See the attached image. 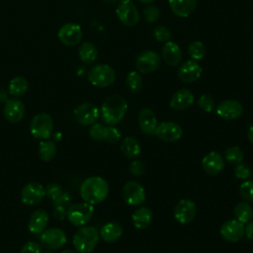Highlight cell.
Returning <instances> with one entry per match:
<instances>
[{
	"instance_id": "5b68a950",
	"label": "cell",
	"mask_w": 253,
	"mask_h": 253,
	"mask_svg": "<svg viewBox=\"0 0 253 253\" xmlns=\"http://www.w3.org/2000/svg\"><path fill=\"white\" fill-rule=\"evenodd\" d=\"M94 214V206L82 202L76 203L68 207L66 217L68 221L74 226H84L86 225L93 217Z\"/></svg>"
},
{
	"instance_id": "f546056e",
	"label": "cell",
	"mask_w": 253,
	"mask_h": 253,
	"mask_svg": "<svg viewBox=\"0 0 253 253\" xmlns=\"http://www.w3.org/2000/svg\"><path fill=\"white\" fill-rule=\"evenodd\" d=\"M78 57L86 64L95 62L98 58V49L96 45L91 42H83L78 48Z\"/></svg>"
},
{
	"instance_id": "d6986e66",
	"label": "cell",
	"mask_w": 253,
	"mask_h": 253,
	"mask_svg": "<svg viewBox=\"0 0 253 253\" xmlns=\"http://www.w3.org/2000/svg\"><path fill=\"white\" fill-rule=\"evenodd\" d=\"M243 112L242 105L236 100H224L216 108V114L223 120L233 121L238 119Z\"/></svg>"
},
{
	"instance_id": "7bdbcfd3",
	"label": "cell",
	"mask_w": 253,
	"mask_h": 253,
	"mask_svg": "<svg viewBox=\"0 0 253 253\" xmlns=\"http://www.w3.org/2000/svg\"><path fill=\"white\" fill-rule=\"evenodd\" d=\"M129 172L133 176H136V177L141 176L144 173V163L139 159L133 160L129 165Z\"/></svg>"
},
{
	"instance_id": "e575fe53",
	"label": "cell",
	"mask_w": 253,
	"mask_h": 253,
	"mask_svg": "<svg viewBox=\"0 0 253 253\" xmlns=\"http://www.w3.org/2000/svg\"><path fill=\"white\" fill-rule=\"evenodd\" d=\"M224 160L229 163H240L243 160V152L238 146H229L224 151Z\"/></svg>"
},
{
	"instance_id": "ab89813d",
	"label": "cell",
	"mask_w": 253,
	"mask_h": 253,
	"mask_svg": "<svg viewBox=\"0 0 253 253\" xmlns=\"http://www.w3.org/2000/svg\"><path fill=\"white\" fill-rule=\"evenodd\" d=\"M199 107L206 113H211L214 109V100L209 94H203L198 100Z\"/></svg>"
},
{
	"instance_id": "cb8c5ba5",
	"label": "cell",
	"mask_w": 253,
	"mask_h": 253,
	"mask_svg": "<svg viewBox=\"0 0 253 253\" xmlns=\"http://www.w3.org/2000/svg\"><path fill=\"white\" fill-rule=\"evenodd\" d=\"M194 103V94L189 89L183 88L176 91L170 100V106L177 111L188 109Z\"/></svg>"
},
{
	"instance_id": "603a6c76",
	"label": "cell",
	"mask_w": 253,
	"mask_h": 253,
	"mask_svg": "<svg viewBox=\"0 0 253 253\" xmlns=\"http://www.w3.org/2000/svg\"><path fill=\"white\" fill-rule=\"evenodd\" d=\"M157 120L154 112L149 108H143L138 114V126L144 134H154L157 127Z\"/></svg>"
},
{
	"instance_id": "3957f363",
	"label": "cell",
	"mask_w": 253,
	"mask_h": 253,
	"mask_svg": "<svg viewBox=\"0 0 253 253\" xmlns=\"http://www.w3.org/2000/svg\"><path fill=\"white\" fill-rule=\"evenodd\" d=\"M100 238L98 229L94 226H80L73 234L72 244L78 253H91Z\"/></svg>"
},
{
	"instance_id": "f6af8a7d",
	"label": "cell",
	"mask_w": 253,
	"mask_h": 253,
	"mask_svg": "<svg viewBox=\"0 0 253 253\" xmlns=\"http://www.w3.org/2000/svg\"><path fill=\"white\" fill-rule=\"evenodd\" d=\"M67 209H68L67 207H64L61 205H55V208L53 211L54 217H56L59 220L64 219V217L66 216V213H67Z\"/></svg>"
},
{
	"instance_id": "4fadbf2b",
	"label": "cell",
	"mask_w": 253,
	"mask_h": 253,
	"mask_svg": "<svg viewBox=\"0 0 253 253\" xmlns=\"http://www.w3.org/2000/svg\"><path fill=\"white\" fill-rule=\"evenodd\" d=\"M154 134L162 141L174 142L182 137L183 129L175 122L164 121L157 125Z\"/></svg>"
},
{
	"instance_id": "b9f144b4",
	"label": "cell",
	"mask_w": 253,
	"mask_h": 253,
	"mask_svg": "<svg viewBox=\"0 0 253 253\" xmlns=\"http://www.w3.org/2000/svg\"><path fill=\"white\" fill-rule=\"evenodd\" d=\"M143 16L146 22L155 23L159 20L160 11L156 6H148L143 10Z\"/></svg>"
},
{
	"instance_id": "8d00e7d4",
	"label": "cell",
	"mask_w": 253,
	"mask_h": 253,
	"mask_svg": "<svg viewBox=\"0 0 253 253\" xmlns=\"http://www.w3.org/2000/svg\"><path fill=\"white\" fill-rule=\"evenodd\" d=\"M239 195L245 202H253V180H244L239 185Z\"/></svg>"
},
{
	"instance_id": "ee69618b",
	"label": "cell",
	"mask_w": 253,
	"mask_h": 253,
	"mask_svg": "<svg viewBox=\"0 0 253 253\" xmlns=\"http://www.w3.org/2000/svg\"><path fill=\"white\" fill-rule=\"evenodd\" d=\"M20 253H41V245L36 241H28L23 245Z\"/></svg>"
},
{
	"instance_id": "681fc988",
	"label": "cell",
	"mask_w": 253,
	"mask_h": 253,
	"mask_svg": "<svg viewBox=\"0 0 253 253\" xmlns=\"http://www.w3.org/2000/svg\"><path fill=\"white\" fill-rule=\"evenodd\" d=\"M104 3H107V4H116L118 3L120 0H102Z\"/></svg>"
},
{
	"instance_id": "836d02e7",
	"label": "cell",
	"mask_w": 253,
	"mask_h": 253,
	"mask_svg": "<svg viewBox=\"0 0 253 253\" xmlns=\"http://www.w3.org/2000/svg\"><path fill=\"white\" fill-rule=\"evenodd\" d=\"M126 84L129 92L138 93L142 88V77L137 71H130L126 77Z\"/></svg>"
},
{
	"instance_id": "4316f807",
	"label": "cell",
	"mask_w": 253,
	"mask_h": 253,
	"mask_svg": "<svg viewBox=\"0 0 253 253\" xmlns=\"http://www.w3.org/2000/svg\"><path fill=\"white\" fill-rule=\"evenodd\" d=\"M153 219V212L147 207H140L136 209L132 215L131 220L135 228L137 229H145L147 228Z\"/></svg>"
},
{
	"instance_id": "f1b7e54d",
	"label": "cell",
	"mask_w": 253,
	"mask_h": 253,
	"mask_svg": "<svg viewBox=\"0 0 253 253\" xmlns=\"http://www.w3.org/2000/svg\"><path fill=\"white\" fill-rule=\"evenodd\" d=\"M123 154L127 158H135L141 151L140 143L134 136H126L120 146Z\"/></svg>"
},
{
	"instance_id": "9a60e30c",
	"label": "cell",
	"mask_w": 253,
	"mask_h": 253,
	"mask_svg": "<svg viewBox=\"0 0 253 253\" xmlns=\"http://www.w3.org/2000/svg\"><path fill=\"white\" fill-rule=\"evenodd\" d=\"M57 37L66 46L76 45L82 39L81 27L75 23H66L58 30Z\"/></svg>"
},
{
	"instance_id": "7c38bea8",
	"label": "cell",
	"mask_w": 253,
	"mask_h": 253,
	"mask_svg": "<svg viewBox=\"0 0 253 253\" xmlns=\"http://www.w3.org/2000/svg\"><path fill=\"white\" fill-rule=\"evenodd\" d=\"M197 206L189 199H181L174 208V217L180 224H189L196 217Z\"/></svg>"
},
{
	"instance_id": "4dcf8cb0",
	"label": "cell",
	"mask_w": 253,
	"mask_h": 253,
	"mask_svg": "<svg viewBox=\"0 0 253 253\" xmlns=\"http://www.w3.org/2000/svg\"><path fill=\"white\" fill-rule=\"evenodd\" d=\"M29 88L28 80L23 76H15L13 77L8 84V93L13 96L14 98H20Z\"/></svg>"
},
{
	"instance_id": "7402d4cb",
	"label": "cell",
	"mask_w": 253,
	"mask_h": 253,
	"mask_svg": "<svg viewBox=\"0 0 253 253\" xmlns=\"http://www.w3.org/2000/svg\"><path fill=\"white\" fill-rule=\"evenodd\" d=\"M49 217L46 211L42 209L36 210L32 214L28 222V229L33 234H41L46 229Z\"/></svg>"
},
{
	"instance_id": "44dd1931",
	"label": "cell",
	"mask_w": 253,
	"mask_h": 253,
	"mask_svg": "<svg viewBox=\"0 0 253 253\" xmlns=\"http://www.w3.org/2000/svg\"><path fill=\"white\" fill-rule=\"evenodd\" d=\"M202 66L194 59L187 60L182 63L178 69L179 78L186 83H192L202 75Z\"/></svg>"
},
{
	"instance_id": "7a4b0ae2",
	"label": "cell",
	"mask_w": 253,
	"mask_h": 253,
	"mask_svg": "<svg viewBox=\"0 0 253 253\" xmlns=\"http://www.w3.org/2000/svg\"><path fill=\"white\" fill-rule=\"evenodd\" d=\"M127 111V104L121 95H111L104 100L100 108V116L104 123L114 126L119 124Z\"/></svg>"
},
{
	"instance_id": "f35d334b",
	"label": "cell",
	"mask_w": 253,
	"mask_h": 253,
	"mask_svg": "<svg viewBox=\"0 0 253 253\" xmlns=\"http://www.w3.org/2000/svg\"><path fill=\"white\" fill-rule=\"evenodd\" d=\"M153 37L155 38L156 41L162 42H167L171 39V33L168 28L165 26H156L153 29Z\"/></svg>"
},
{
	"instance_id": "9c48e42d",
	"label": "cell",
	"mask_w": 253,
	"mask_h": 253,
	"mask_svg": "<svg viewBox=\"0 0 253 253\" xmlns=\"http://www.w3.org/2000/svg\"><path fill=\"white\" fill-rule=\"evenodd\" d=\"M116 15L127 27H133L139 21V12L130 0H121L116 8Z\"/></svg>"
},
{
	"instance_id": "f5cc1de1",
	"label": "cell",
	"mask_w": 253,
	"mask_h": 253,
	"mask_svg": "<svg viewBox=\"0 0 253 253\" xmlns=\"http://www.w3.org/2000/svg\"><path fill=\"white\" fill-rule=\"evenodd\" d=\"M44 253H53V252L52 251H45Z\"/></svg>"
},
{
	"instance_id": "277c9868",
	"label": "cell",
	"mask_w": 253,
	"mask_h": 253,
	"mask_svg": "<svg viewBox=\"0 0 253 253\" xmlns=\"http://www.w3.org/2000/svg\"><path fill=\"white\" fill-rule=\"evenodd\" d=\"M53 131V120L47 113L42 112L35 115L30 123L32 136L39 140L48 139Z\"/></svg>"
},
{
	"instance_id": "83f0119b",
	"label": "cell",
	"mask_w": 253,
	"mask_h": 253,
	"mask_svg": "<svg viewBox=\"0 0 253 253\" xmlns=\"http://www.w3.org/2000/svg\"><path fill=\"white\" fill-rule=\"evenodd\" d=\"M172 12L182 18L189 17L195 10L197 0H168Z\"/></svg>"
},
{
	"instance_id": "ac0fdd59",
	"label": "cell",
	"mask_w": 253,
	"mask_h": 253,
	"mask_svg": "<svg viewBox=\"0 0 253 253\" xmlns=\"http://www.w3.org/2000/svg\"><path fill=\"white\" fill-rule=\"evenodd\" d=\"M244 224L237 219H229L222 223L220 235L228 242H237L244 236Z\"/></svg>"
},
{
	"instance_id": "d4e9b609",
	"label": "cell",
	"mask_w": 253,
	"mask_h": 253,
	"mask_svg": "<svg viewBox=\"0 0 253 253\" xmlns=\"http://www.w3.org/2000/svg\"><path fill=\"white\" fill-rule=\"evenodd\" d=\"M161 55L164 62L170 66H177L182 60V51L180 46L171 41L165 42L161 50Z\"/></svg>"
},
{
	"instance_id": "6da1fadb",
	"label": "cell",
	"mask_w": 253,
	"mask_h": 253,
	"mask_svg": "<svg viewBox=\"0 0 253 253\" xmlns=\"http://www.w3.org/2000/svg\"><path fill=\"white\" fill-rule=\"evenodd\" d=\"M82 200L91 205L102 203L109 194V184L99 176L89 177L84 180L79 189Z\"/></svg>"
},
{
	"instance_id": "8fae6325",
	"label": "cell",
	"mask_w": 253,
	"mask_h": 253,
	"mask_svg": "<svg viewBox=\"0 0 253 253\" xmlns=\"http://www.w3.org/2000/svg\"><path fill=\"white\" fill-rule=\"evenodd\" d=\"M45 194V187L37 182L27 183L21 190L20 198L23 204L27 206H34L42 202Z\"/></svg>"
},
{
	"instance_id": "bcb514c9",
	"label": "cell",
	"mask_w": 253,
	"mask_h": 253,
	"mask_svg": "<svg viewBox=\"0 0 253 253\" xmlns=\"http://www.w3.org/2000/svg\"><path fill=\"white\" fill-rule=\"evenodd\" d=\"M244 235L250 239L253 240V219L247 222L245 228H244Z\"/></svg>"
},
{
	"instance_id": "c3c4849f",
	"label": "cell",
	"mask_w": 253,
	"mask_h": 253,
	"mask_svg": "<svg viewBox=\"0 0 253 253\" xmlns=\"http://www.w3.org/2000/svg\"><path fill=\"white\" fill-rule=\"evenodd\" d=\"M247 138L253 143V125H251L247 129Z\"/></svg>"
},
{
	"instance_id": "ba28073f",
	"label": "cell",
	"mask_w": 253,
	"mask_h": 253,
	"mask_svg": "<svg viewBox=\"0 0 253 253\" xmlns=\"http://www.w3.org/2000/svg\"><path fill=\"white\" fill-rule=\"evenodd\" d=\"M124 201L129 206H140L146 200V193L140 183L136 181L126 182L122 191Z\"/></svg>"
},
{
	"instance_id": "7dc6e473",
	"label": "cell",
	"mask_w": 253,
	"mask_h": 253,
	"mask_svg": "<svg viewBox=\"0 0 253 253\" xmlns=\"http://www.w3.org/2000/svg\"><path fill=\"white\" fill-rule=\"evenodd\" d=\"M7 100H8V93L3 88H0V103H5Z\"/></svg>"
},
{
	"instance_id": "484cf974",
	"label": "cell",
	"mask_w": 253,
	"mask_h": 253,
	"mask_svg": "<svg viewBox=\"0 0 253 253\" xmlns=\"http://www.w3.org/2000/svg\"><path fill=\"white\" fill-rule=\"evenodd\" d=\"M100 237L108 243L115 242L119 240L123 233H124V228L123 226L117 222V221H110L105 223L101 229H100Z\"/></svg>"
},
{
	"instance_id": "d590c367",
	"label": "cell",
	"mask_w": 253,
	"mask_h": 253,
	"mask_svg": "<svg viewBox=\"0 0 253 253\" xmlns=\"http://www.w3.org/2000/svg\"><path fill=\"white\" fill-rule=\"evenodd\" d=\"M188 51L192 59L194 60H200L202 59L206 54V47L203 42L199 41H194L189 44Z\"/></svg>"
},
{
	"instance_id": "52a82bcc",
	"label": "cell",
	"mask_w": 253,
	"mask_h": 253,
	"mask_svg": "<svg viewBox=\"0 0 253 253\" xmlns=\"http://www.w3.org/2000/svg\"><path fill=\"white\" fill-rule=\"evenodd\" d=\"M89 135L96 141H106L109 143H116L121 138L119 129L111 125L105 126L101 123H95L89 129Z\"/></svg>"
},
{
	"instance_id": "1f68e13d",
	"label": "cell",
	"mask_w": 253,
	"mask_h": 253,
	"mask_svg": "<svg viewBox=\"0 0 253 253\" xmlns=\"http://www.w3.org/2000/svg\"><path fill=\"white\" fill-rule=\"evenodd\" d=\"M235 219L242 223H247L253 217V208L248 202H238L233 210Z\"/></svg>"
},
{
	"instance_id": "60d3db41",
	"label": "cell",
	"mask_w": 253,
	"mask_h": 253,
	"mask_svg": "<svg viewBox=\"0 0 253 253\" xmlns=\"http://www.w3.org/2000/svg\"><path fill=\"white\" fill-rule=\"evenodd\" d=\"M63 193V189L57 183H50L45 187V194L52 201L57 200Z\"/></svg>"
},
{
	"instance_id": "f907efd6",
	"label": "cell",
	"mask_w": 253,
	"mask_h": 253,
	"mask_svg": "<svg viewBox=\"0 0 253 253\" xmlns=\"http://www.w3.org/2000/svg\"><path fill=\"white\" fill-rule=\"evenodd\" d=\"M138 1L143 4H149V3H152L154 0H138Z\"/></svg>"
},
{
	"instance_id": "5bb4252c",
	"label": "cell",
	"mask_w": 253,
	"mask_h": 253,
	"mask_svg": "<svg viewBox=\"0 0 253 253\" xmlns=\"http://www.w3.org/2000/svg\"><path fill=\"white\" fill-rule=\"evenodd\" d=\"M74 117L77 123L83 126H92L97 123L100 116V110L91 103H82L74 109Z\"/></svg>"
},
{
	"instance_id": "e0dca14e",
	"label": "cell",
	"mask_w": 253,
	"mask_h": 253,
	"mask_svg": "<svg viewBox=\"0 0 253 253\" xmlns=\"http://www.w3.org/2000/svg\"><path fill=\"white\" fill-rule=\"evenodd\" d=\"M160 56L153 50H146L138 54L135 59L136 69L141 73H151L160 65Z\"/></svg>"
},
{
	"instance_id": "ffe728a7",
	"label": "cell",
	"mask_w": 253,
	"mask_h": 253,
	"mask_svg": "<svg viewBox=\"0 0 253 253\" xmlns=\"http://www.w3.org/2000/svg\"><path fill=\"white\" fill-rule=\"evenodd\" d=\"M3 113L5 119L9 123L17 124L22 121L25 116V106L20 100L16 98L8 99L5 102Z\"/></svg>"
},
{
	"instance_id": "8992f818",
	"label": "cell",
	"mask_w": 253,
	"mask_h": 253,
	"mask_svg": "<svg viewBox=\"0 0 253 253\" xmlns=\"http://www.w3.org/2000/svg\"><path fill=\"white\" fill-rule=\"evenodd\" d=\"M88 79L90 83L97 88H107L115 82L116 74L110 65L97 64L90 69Z\"/></svg>"
},
{
	"instance_id": "d6a6232c",
	"label": "cell",
	"mask_w": 253,
	"mask_h": 253,
	"mask_svg": "<svg viewBox=\"0 0 253 253\" xmlns=\"http://www.w3.org/2000/svg\"><path fill=\"white\" fill-rule=\"evenodd\" d=\"M57 149L56 145L53 141L45 139L41 140L39 143V156L42 161L49 162L51 161L56 155Z\"/></svg>"
},
{
	"instance_id": "816d5d0a",
	"label": "cell",
	"mask_w": 253,
	"mask_h": 253,
	"mask_svg": "<svg viewBox=\"0 0 253 253\" xmlns=\"http://www.w3.org/2000/svg\"><path fill=\"white\" fill-rule=\"evenodd\" d=\"M61 253H78V252L74 251V250H71V249H66V250H63Z\"/></svg>"
},
{
	"instance_id": "2e32d148",
	"label": "cell",
	"mask_w": 253,
	"mask_h": 253,
	"mask_svg": "<svg viewBox=\"0 0 253 253\" xmlns=\"http://www.w3.org/2000/svg\"><path fill=\"white\" fill-rule=\"evenodd\" d=\"M224 165V157L218 151H210L202 159L203 170L210 176L219 174L223 170Z\"/></svg>"
},
{
	"instance_id": "30bf717a",
	"label": "cell",
	"mask_w": 253,
	"mask_h": 253,
	"mask_svg": "<svg viewBox=\"0 0 253 253\" xmlns=\"http://www.w3.org/2000/svg\"><path fill=\"white\" fill-rule=\"evenodd\" d=\"M67 241L65 232L56 227L47 228L40 234L41 244L49 250H55L63 247Z\"/></svg>"
},
{
	"instance_id": "74e56055",
	"label": "cell",
	"mask_w": 253,
	"mask_h": 253,
	"mask_svg": "<svg viewBox=\"0 0 253 253\" xmlns=\"http://www.w3.org/2000/svg\"><path fill=\"white\" fill-rule=\"evenodd\" d=\"M234 175L239 180H247L251 177V168L247 163H237L234 168Z\"/></svg>"
}]
</instances>
